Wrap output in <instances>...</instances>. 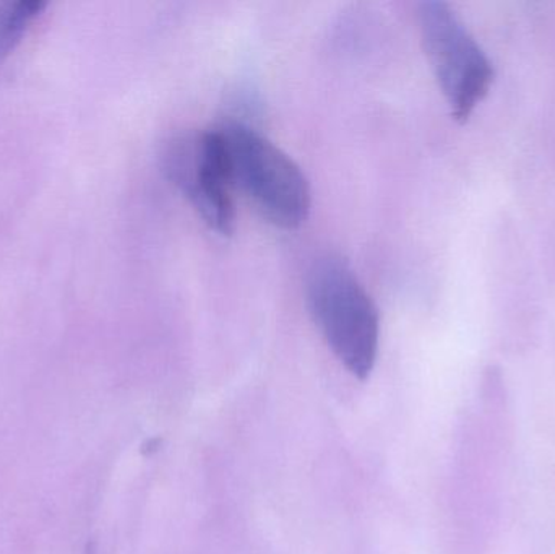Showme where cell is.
Listing matches in <instances>:
<instances>
[{
	"instance_id": "obj_2",
	"label": "cell",
	"mask_w": 555,
	"mask_h": 554,
	"mask_svg": "<svg viewBox=\"0 0 555 554\" xmlns=\"http://www.w3.org/2000/svg\"><path fill=\"white\" fill-rule=\"evenodd\" d=\"M231 184L270 223L294 230L310 210L309 181L302 169L272 140L243 123L220 126Z\"/></svg>"
},
{
	"instance_id": "obj_5",
	"label": "cell",
	"mask_w": 555,
	"mask_h": 554,
	"mask_svg": "<svg viewBox=\"0 0 555 554\" xmlns=\"http://www.w3.org/2000/svg\"><path fill=\"white\" fill-rule=\"evenodd\" d=\"M41 3L16 2L0 5V61L16 48L33 20L39 15Z\"/></svg>"
},
{
	"instance_id": "obj_3",
	"label": "cell",
	"mask_w": 555,
	"mask_h": 554,
	"mask_svg": "<svg viewBox=\"0 0 555 554\" xmlns=\"http://www.w3.org/2000/svg\"><path fill=\"white\" fill-rule=\"evenodd\" d=\"M424 51L456 120H468L494 83L491 59L446 2L420 5Z\"/></svg>"
},
{
	"instance_id": "obj_1",
	"label": "cell",
	"mask_w": 555,
	"mask_h": 554,
	"mask_svg": "<svg viewBox=\"0 0 555 554\" xmlns=\"http://www.w3.org/2000/svg\"><path fill=\"white\" fill-rule=\"evenodd\" d=\"M310 315L343 366L367 379L377 361L380 314L354 270L336 256L320 257L306 282Z\"/></svg>"
},
{
	"instance_id": "obj_4",
	"label": "cell",
	"mask_w": 555,
	"mask_h": 554,
	"mask_svg": "<svg viewBox=\"0 0 555 554\" xmlns=\"http://www.w3.org/2000/svg\"><path fill=\"white\" fill-rule=\"evenodd\" d=\"M165 168L202 220L230 236L236 228V207L220 127L176 137L166 150Z\"/></svg>"
}]
</instances>
